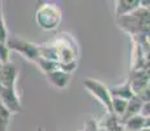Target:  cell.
Here are the masks:
<instances>
[{
    "instance_id": "7",
    "label": "cell",
    "mask_w": 150,
    "mask_h": 131,
    "mask_svg": "<svg viewBox=\"0 0 150 131\" xmlns=\"http://www.w3.org/2000/svg\"><path fill=\"white\" fill-rule=\"evenodd\" d=\"M46 79L48 80V83L54 87V88L59 89V91H63L68 87V84L71 83V74H67V72L62 71V69H57V71H52L48 72V74L45 75Z\"/></svg>"
},
{
    "instance_id": "18",
    "label": "cell",
    "mask_w": 150,
    "mask_h": 131,
    "mask_svg": "<svg viewBox=\"0 0 150 131\" xmlns=\"http://www.w3.org/2000/svg\"><path fill=\"white\" fill-rule=\"evenodd\" d=\"M37 131H46V130L43 129V127H38V129H37Z\"/></svg>"
},
{
    "instance_id": "9",
    "label": "cell",
    "mask_w": 150,
    "mask_h": 131,
    "mask_svg": "<svg viewBox=\"0 0 150 131\" xmlns=\"http://www.w3.org/2000/svg\"><path fill=\"white\" fill-rule=\"evenodd\" d=\"M142 102L144 101L141 98H138L137 96H133L131 100L127 102V107H125V112L124 114L122 115V118L119 119L120 125H123L127 119L134 117V115H138L140 114V110H141V106H142Z\"/></svg>"
},
{
    "instance_id": "4",
    "label": "cell",
    "mask_w": 150,
    "mask_h": 131,
    "mask_svg": "<svg viewBox=\"0 0 150 131\" xmlns=\"http://www.w3.org/2000/svg\"><path fill=\"white\" fill-rule=\"evenodd\" d=\"M82 85L85 87V89L93 96L94 98L102 105L106 109V112L108 114H111V93H110V88L106 84H103L102 81L96 80V79L88 77L83 80Z\"/></svg>"
},
{
    "instance_id": "5",
    "label": "cell",
    "mask_w": 150,
    "mask_h": 131,
    "mask_svg": "<svg viewBox=\"0 0 150 131\" xmlns=\"http://www.w3.org/2000/svg\"><path fill=\"white\" fill-rule=\"evenodd\" d=\"M0 104L9 110L11 114H18L22 112V104L20 101L16 88H1L0 89Z\"/></svg>"
},
{
    "instance_id": "6",
    "label": "cell",
    "mask_w": 150,
    "mask_h": 131,
    "mask_svg": "<svg viewBox=\"0 0 150 131\" xmlns=\"http://www.w3.org/2000/svg\"><path fill=\"white\" fill-rule=\"evenodd\" d=\"M18 79V68L13 62L0 66V87L1 88H16Z\"/></svg>"
},
{
    "instance_id": "11",
    "label": "cell",
    "mask_w": 150,
    "mask_h": 131,
    "mask_svg": "<svg viewBox=\"0 0 150 131\" xmlns=\"http://www.w3.org/2000/svg\"><path fill=\"white\" fill-rule=\"evenodd\" d=\"M150 125V118H145L142 115H134V117L127 119L123 123L124 130L125 131H140L145 127H149Z\"/></svg>"
},
{
    "instance_id": "14",
    "label": "cell",
    "mask_w": 150,
    "mask_h": 131,
    "mask_svg": "<svg viewBox=\"0 0 150 131\" xmlns=\"http://www.w3.org/2000/svg\"><path fill=\"white\" fill-rule=\"evenodd\" d=\"M8 37H9V34H8L7 24H5L4 14H3V1H0V42L5 43Z\"/></svg>"
},
{
    "instance_id": "10",
    "label": "cell",
    "mask_w": 150,
    "mask_h": 131,
    "mask_svg": "<svg viewBox=\"0 0 150 131\" xmlns=\"http://www.w3.org/2000/svg\"><path fill=\"white\" fill-rule=\"evenodd\" d=\"M110 93H111V97L122 98V100H125V101H129L134 96L129 81H124L122 84L114 85L112 88H110Z\"/></svg>"
},
{
    "instance_id": "16",
    "label": "cell",
    "mask_w": 150,
    "mask_h": 131,
    "mask_svg": "<svg viewBox=\"0 0 150 131\" xmlns=\"http://www.w3.org/2000/svg\"><path fill=\"white\" fill-rule=\"evenodd\" d=\"M140 115L145 118H150V101H146V102H142V106H141L140 110Z\"/></svg>"
},
{
    "instance_id": "3",
    "label": "cell",
    "mask_w": 150,
    "mask_h": 131,
    "mask_svg": "<svg viewBox=\"0 0 150 131\" xmlns=\"http://www.w3.org/2000/svg\"><path fill=\"white\" fill-rule=\"evenodd\" d=\"M7 47L9 49V51H16L20 55L25 57L28 60L35 63L37 60L41 58V52H39V45L33 43L30 41L22 39L17 36H9L5 42Z\"/></svg>"
},
{
    "instance_id": "8",
    "label": "cell",
    "mask_w": 150,
    "mask_h": 131,
    "mask_svg": "<svg viewBox=\"0 0 150 131\" xmlns=\"http://www.w3.org/2000/svg\"><path fill=\"white\" fill-rule=\"evenodd\" d=\"M115 4V16L116 19L134 12L140 8V0H116Z\"/></svg>"
},
{
    "instance_id": "2",
    "label": "cell",
    "mask_w": 150,
    "mask_h": 131,
    "mask_svg": "<svg viewBox=\"0 0 150 131\" xmlns=\"http://www.w3.org/2000/svg\"><path fill=\"white\" fill-rule=\"evenodd\" d=\"M63 13L56 3H41L35 11V22L45 31H52L59 28Z\"/></svg>"
},
{
    "instance_id": "13",
    "label": "cell",
    "mask_w": 150,
    "mask_h": 131,
    "mask_svg": "<svg viewBox=\"0 0 150 131\" xmlns=\"http://www.w3.org/2000/svg\"><path fill=\"white\" fill-rule=\"evenodd\" d=\"M11 119H12V114L9 113V110L0 104V131H8Z\"/></svg>"
},
{
    "instance_id": "17",
    "label": "cell",
    "mask_w": 150,
    "mask_h": 131,
    "mask_svg": "<svg viewBox=\"0 0 150 131\" xmlns=\"http://www.w3.org/2000/svg\"><path fill=\"white\" fill-rule=\"evenodd\" d=\"M140 131H150V127H145V129H142V130H140Z\"/></svg>"
},
{
    "instance_id": "1",
    "label": "cell",
    "mask_w": 150,
    "mask_h": 131,
    "mask_svg": "<svg viewBox=\"0 0 150 131\" xmlns=\"http://www.w3.org/2000/svg\"><path fill=\"white\" fill-rule=\"evenodd\" d=\"M116 25L132 37L149 34V9L138 8L127 16L116 19Z\"/></svg>"
},
{
    "instance_id": "19",
    "label": "cell",
    "mask_w": 150,
    "mask_h": 131,
    "mask_svg": "<svg viewBox=\"0 0 150 131\" xmlns=\"http://www.w3.org/2000/svg\"><path fill=\"white\" fill-rule=\"evenodd\" d=\"M124 131H125V130H124Z\"/></svg>"
},
{
    "instance_id": "15",
    "label": "cell",
    "mask_w": 150,
    "mask_h": 131,
    "mask_svg": "<svg viewBox=\"0 0 150 131\" xmlns=\"http://www.w3.org/2000/svg\"><path fill=\"white\" fill-rule=\"evenodd\" d=\"M9 55H11V51H9V49L7 47V45L0 42V63H1V64H4V63L11 62V60H9Z\"/></svg>"
},
{
    "instance_id": "12",
    "label": "cell",
    "mask_w": 150,
    "mask_h": 131,
    "mask_svg": "<svg viewBox=\"0 0 150 131\" xmlns=\"http://www.w3.org/2000/svg\"><path fill=\"white\" fill-rule=\"evenodd\" d=\"M127 102H128V101L122 100V98L112 97V100H111V114L120 119L122 115L124 114V112H125Z\"/></svg>"
}]
</instances>
